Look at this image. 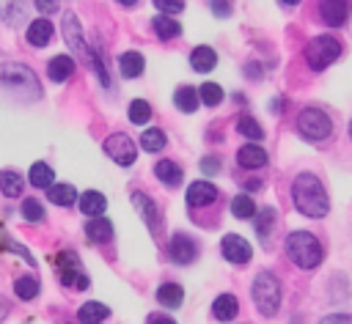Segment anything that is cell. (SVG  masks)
<instances>
[{"mask_svg":"<svg viewBox=\"0 0 352 324\" xmlns=\"http://www.w3.org/2000/svg\"><path fill=\"white\" fill-rule=\"evenodd\" d=\"M132 203H135L138 214L143 217V222L148 225V231L157 236L160 233V209H157V203L146 192H132Z\"/></svg>","mask_w":352,"mask_h":324,"instance_id":"cell-13","label":"cell"},{"mask_svg":"<svg viewBox=\"0 0 352 324\" xmlns=\"http://www.w3.org/2000/svg\"><path fill=\"white\" fill-rule=\"evenodd\" d=\"M198 93H201V102H204L206 107H217V104L223 102V88H220L217 82H204V85L198 88Z\"/></svg>","mask_w":352,"mask_h":324,"instance_id":"cell-37","label":"cell"},{"mask_svg":"<svg viewBox=\"0 0 352 324\" xmlns=\"http://www.w3.org/2000/svg\"><path fill=\"white\" fill-rule=\"evenodd\" d=\"M302 55H305V63H308L314 71H322V69H327L330 63L338 60V55H341V41L333 38V36H316V38L308 41V47H305Z\"/></svg>","mask_w":352,"mask_h":324,"instance_id":"cell-5","label":"cell"},{"mask_svg":"<svg viewBox=\"0 0 352 324\" xmlns=\"http://www.w3.org/2000/svg\"><path fill=\"white\" fill-rule=\"evenodd\" d=\"M280 3H283V5H297L300 0H280Z\"/></svg>","mask_w":352,"mask_h":324,"instance_id":"cell-47","label":"cell"},{"mask_svg":"<svg viewBox=\"0 0 352 324\" xmlns=\"http://www.w3.org/2000/svg\"><path fill=\"white\" fill-rule=\"evenodd\" d=\"M220 253H223V258H226L228 264H236V266L248 264L250 255H253L248 239H242L239 233H226L223 242H220Z\"/></svg>","mask_w":352,"mask_h":324,"instance_id":"cell-10","label":"cell"},{"mask_svg":"<svg viewBox=\"0 0 352 324\" xmlns=\"http://www.w3.org/2000/svg\"><path fill=\"white\" fill-rule=\"evenodd\" d=\"M236 165L245 167V170L264 167V165H267V151L258 148V146H253V143H248V146H242V148L236 151Z\"/></svg>","mask_w":352,"mask_h":324,"instance_id":"cell-17","label":"cell"},{"mask_svg":"<svg viewBox=\"0 0 352 324\" xmlns=\"http://www.w3.org/2000/svg\"><path fill=\"white\" fill-rule=\"evenodd\" d=\"M110 316V310L102 305V302H85L80 310H77V319L80 321H104Z\"/></svg>","mask_w":352,"mask_h":324,"instance_id":"cell-36","label":"cell"},{"mask_svg":"<svg viewBox=\"0 0 352 324\" xmlns=\"http://www.w3.org/2000/svg\"><path fill=\"white\" fill-rule=\"evenodd\" d=\"M38 288H41V283L33 277V275H22V277H16L14 280V294L19 297V299H33V297H38Z\"/></svg>","mask_w":352,"mask_h":324,"instance_id":"cell-31","label":"cell"},{"mask_svg":"<svg viewBox=\"0 0 352 324\" xmlns=\"http://www.w3.org/2000/svg\"><path fill=\"white\" fill-rule=\"evenodd\" d=\"M324 321H352V316H346V313H333V316H324Z\"/></svg>","mask_w":352,"mask_h":324,"instance_id":"cell-44","label":"cell"},{"mask_svg":"<svg viewBox=\"0 0 352 324\" xmlns=\"http://www.w3.org/2000/svg\"><path fill=\"white\" fill-rule=\"evenodd\" d=\"M349 140H352V121H349Z\"/></svg>","mask_w":352,"mask_h":324,"instance_id":"cell-48","label":"cell"},{"mask_svg":"<svg viewBox=\"0 0 352 324\" xmlns=\"http://www.w3.org/2000/svg\"><path fill=\"white\" fill-rule=\"evenodd\" d=\"M292 203L300 214H305L311 220H319L330 211V198L314 173H300L292 181Z\"/></svg>","mask_w":352,"mask_h":324,"instance_id":"cell-1","label":"cell"},{"mask_svg":"<svg viewBox=\"0 0 352 324\" xmlns=\"http://www.w3.org/2000/svg\"><path fill=\"white\" fill-rule=\"evenodd\" d=\"M236 135L248 137V140H261L264 137V129L258 121H253V115H239L236 121Z\"/></svg>","mask_w":352,"mask_h":324,"instance_id":"cell-35","label":"cell"},{"mask_svg":"<svg viewBox=\"0 0 352 324\" xmlns=\"http://www.w3.org/2000/svg\"><path fill=\"white\" fill-rule=\"evenodd\" d=\"M47 200H52L55 206H72L77 203V189L72 184H50L47 187Z\"/></svg>","mask_w":352,"mask_h":324,"instance_id":"cell-28","label":"cell"},{"mask_svg":"<svg viewBox=\"0 0 352 324\" xmlns=\"http://www.w3.org/2000/svg\"><path fill=\"white\" fill-rule=\"evenodd\" d=\"M236 310H239V302H236L234 294H220V297H214V302H212V316H214L217 321H231V319L236 316Z\"/></svg>","mask_w":352,"mask_h":324,"instance_id":"cell-23","label":"cell"},{"mask_svg":"<svg viewBox=\"0 0 352 324\" xmlns=\"http://www.w3.org/2000/svg\"><path fill=\"white\" fill-rule=\"evenodd\" d=\"M165 143H168V137H165L162 129H143V135H140V146H143V151H148V154L162 151Z\"/></svg>","mask_w":352,"mask_h":324,"instance_id":"cell-32","label":"cell"},{"mask_svg":"<svg viewBox=\"0 0 352 324\" xmlns=\"http://www.w3.org/2000/svg\"><path fill=\"white\" fill-rule=\"evenodd\" d=\"M143 69H146V60H143V55H140V52L126 49V52H121V55H118V71H121V77L135 80V77H140V74H143Z\"/></svg>","mask_w":352,"mask_h":324,"instance_id":"cell-16","label":"cell"},{"mask_svg":"<svg viewBox=\"0 0 352 324\" xmlns=\"http://www.w3.org/2000/svg\"><path fill=\"white\" fill-rule=\"evenodd\" d=\"M201 170H204L206 176H214V173L220 170V162H217L214 157H206V159H201Z\"/></svg>","mask_w":352,"mask_h":324,"instance_id":"cell-43","label":"cell"},{"mask_svg":"<svg viewBox=\"0 0 352 324\" xmlns=\"http://www.w3.org/2000/svg\"><path fill=\"white\" fill-rule=\"evenodd\" d=\"M349 5L352 0H319V16L324 19V25L341 27L349 16Z\"/></svg>","mask_w":352,"mask_h":324,"instance_id":"cell-12","label":"cell"},{"mask_svg":"<svg viewBox=\"0 0 352 324\" xmlns=\"http://www.w3.org/2000/svg\"><path fill=\"white\" fill-rule=\"evenodd\" d=\"M0 189L6 198H19L25 189V181L16 170H0Z\"/></svg>","mask_w":352,"mask_h":324,"instance_id":"cell-30","label":"cell"},{"mask_svg":"<svg viewBox=\"0 0 352 324\" xmlns=\"http://www.w3.org/2000/svg\"><path fill=\"white\" fill-rule=\"evenodd\" d=\"M22 217H25L28 222H41V220H44L41 203H38L36 198H25V200H22Z\"/></svg>","mask_w":352,"mask_h":324,"instance_id":"cell-39","label":"cell"},{"mask_svg":"<svg viewBox=\"0 0 352 324\" xmlns=\"http://www.w3.org/2000/svg\"><path fill=\"white\" fill-rule=\"evenodd\" d=\"M52 178H55V173H52V167L47 162H33L30 170H28V181L33 187H38V189H47L52 184Z\"/></svg>","mask_w":352,"mask_h":324,"instance_id":"cell-29","label":"cell"},{"mask_svg":"<svg viewBox=\"0 0 352 324\" xmlns=\"http://www.w3.org/2000/svg\"><path fill=\"white\" fill-rule=\"evenodd\" d=\"M55 272H58L60 286L74 288V291H85L88 288V277L80 269V258L72 250H63V253L55 255Z\"/></svg>","mask_w":352,"mask_h":324,"instance_id":"cell-6","label":"cell"},{"mask_svg":"<svg viewBox=\"0 0 352 324\" xmlns=\"http://www.w3.org/2000/svg\"><path fill=\"white\" fill-rule=\"evenodd\" d=\"M52 33H55V27H52V22L50 19H33L30 25H28V33H25V38H28V44H33V47H47L50 44V38H52Z\"/></svg>","mask_w":352,"mask_h":324,"instance_id":"cell-15","label":"cell"},{"mask_svg":"<svg viewBox=\"0 0 352 324\" xmlns=\"http://www.w3.org/2000/svg\"><path fill=\"white\" fill-rule=\"evenodd\" d=\"M256 233L261 236V239H267L270 236V228L275 225V209H261V211H256Z\"/></svg>","mask_w":352,"mask_h":324,"instance_id":"cell-38","label":"cell"},{"mask_svg":"<svg viewBox=\"0 0 352 324\" xmlns=\"http://www.w3.org/2000/svg\"><path fill=\"white\" fill-rule=\"evenodd\" d=\"M231 214L234 217H239V220H250V217H256V200L250 198V195H236L234 200H231Z\"/></svg>","mask_w":352,"mask_h":324,"instance_id":"cell-33","label":"cell"},{"mask_svg":"<svg viewBox=\"0 0 352 324\" xmlns=\"http://www.w3.org/2000/svg\"><path fill=\"white\" fill-rule=\"evenodd\" d=\"M33 5L41 11V14H55L60 8V0H33Z\"/></svg>","mask_w":352,"mask_h":324,"instance_id":"cell-42","label":"cell"},{"mask_svg":"<svg viewBox=\"0 0 352 324\" xmlns=\"http://www.w3.org/2000/svg\"><path fill=\"white\" fill-rule=\"evenodd\" d=\"M214 63H217V52L212 49V47H206V44H201V47H195L192 52H190V66H192V71H212L214 69Z\"/></svg>","mask_w":352,"mask_h":324,"instance_id":"cell-21","label":"cell"},{"mask_svg":"<svg viewBox=\"0 0 352 324\" xmlns=\"http://www.w3.org/2000/svg\"><path fill=\"white\" fill-rule=\"evenodd\" d=\"M77 206H80V211H82L85 217H99V214L104 211L107 200H104V195H102V192H96V189H88V192H82V195H80Z\"/></svg>","mask_w":352,"mask_h":324,"instance_id":"cell-25","label":"cell"},{"mask_svg":"<svg viewBox=\"0 0 352 324\" xmlns=\"http://www.w3.org/2000/svg\"><path fill=\"white\" fill-rule=\"evenodd\" d=\"M102 148H104V154H107L116 165H121V167H129V165L138 159V148H135V143L129 140V135H124V132L107 135L104 143H102Z\"/></svg>","mask_w":352,"mask_h":324,"instance_id":"cell-7","label":"cell"},{"mask_svg":"<svg viewBox=\"0 0 352 324\" xmlns=\"http://www.w3.org/2000/svg\"><path fill=\"white\" fill-rule=\"evenodd\" d=\"M168 258H170L173 264H179V266L192 264V261L198 258V244H195V239L187 236V233H173V236H170V244H168Z\"/></svg>","mask_w":352,"mask_h":324,"instance_id":"cell-9","label":"cell"},{"mask_svg":"<svg viewBox=\"0 0 352 324\" xmlns=\"http://www.w3.org/2000/svg\"><path fill=\"white\" fill-rule=\"evenodd\" d=\"M116 3H121V5H126V8H129V5H135L138 0H116Z\"/></svg>","mask_w":352,"mask_h":324,"instance_id":"cell-46","label":"cell"},{"mask_svg":"<svg viewBox=\"0 0 352 324\" xmlns=\"http://www.w3.org/2000/svg\"><path fill=\"white\" fill-rule=\"evenodd\" d=\"M0 82H6L11 88H25V91H33V93L41 91L36 74L22 63H3L0 66Z\"/></svg>","mask_w":352,"mask_h":324,"instance_id":"cell-8","label":"cell"},{"mask_svg":"<svg viewBox=\"0 0 352 324\" xmlns=\"http://www.w3.org/2000/svg\"><path fill=\"white\" fill-rule=\"evenodd\" d=\"M151 27H154L157 38H162V41H170V38H176V36L182 33V25H179L176 19H170V14L154 16V19H151Z\"/></svg>","mask_w":352,"mask_h":324,"instance_id":"cell-26","label":"cell"},{"mask_svg":"<svg viewBox=\"0 0 352 324\" xmlns=\"http://www.w3.org/2000/svg\"><path fill=\"white\" fill-rule=\"evenodd\" d=\"M74 74V60L69 55H55L50 63H47V77L52 82H66L69 77Z\"/></svg>","mask_w":352,"mask_h":324,"instance_id":"cell-19","label":"cell"},{"mask_svg":"<svg viewBox=\"0 0 352 324\" xmlns=\"http://www.w3.org/2000/svg\"><path fill=\"white\" fill-rule=\"evenodd\" d=\"M173 104H176L182 113H195L198 104H201V93H198L195 88H190V85H182V88H176V93H173Z\"/></svg>","mask_w":352,"mask_h":324,"instance_id":"cell-27","label":"cell"},{"mask_svg":"<svg viewBox=\"0 0 352 324\" xmlns=\"http://www.w3.org/2000/svg\"><path fill=\"white\" fill-rule=\"evenodd\" d=\"M297 132L308 143H324L333 135V118L319 107H302L297 113Z\"/></svg>","mask_w":352,"mask_h":324,"instance_id":"cell-3","label":"cell"},{"mask_svg":"<svg viewBox=\"0 0 352 324\" xmlns=\"http://www.w3.org/2000/svg\"><path fill=\"white\" fill-rule=\"evenodd\" d=\"M154 5L162 14H179V11H184V0H154Z\"/></svg>","mask_w":352,"mask_h":324,"instance_id":"cell-40","label":"cell"},{"mask_svg":"<svg viewBox=\"0 0 352 324\" xmlns=\"http://www.w3.org/2000/svg\"><path fill=\"white\" fill-rule=\"evenodd\" d=\"M250 294H253V302H256L261 316H275L278 313V308H280V283L272 272H267V269L258 272L253 277Z\"/></svg>","mask_w":352,"mask_h":324,"instance_id":"cell-4","label":"cell"},{"mask_svg":"<svg viewBox=\"0 0 352 324\" xmlns=\"http://www.w3.org/2000/svg\"><path fill=\"white\" fill-rule=\"evenodd\" d=\"M214 198H217V189H214L209 181H192V184L187 187V203H190L192 209L209 206V203H214Z\"/></svg>","mask_w":352,"mask_h":324,"instance_id":"cell-14","label":"cell"},{"mask_svg":"<svg viewBox=\"0 0 352 324\" xmlns=\"http://www.w3.org/2000/svg\"><path fill=\"white\" fill-rule=\"evenodd\" d=\"M157 302H160L162 308H168V310H176V308L184 302V288H182L179 283H162V286L157 288Z\"/></svg>","mask_w":352,"mask_h":324,"instance_id":"cell-22","label":"cell"},{"mask_svg":"<svg viewBox=\"0 0 352 324\" xmlns=\"http://www.w3.org/2000/svg\"><path fill=\"white\" fill-rule=\"evenodd\" d=\"M286 255L300 269H314L322 261V244L308 231H292L286 236Z\"/></svg>","mask_w":352,"mask_h":324,"instance_id":"cell-2","label":"cell"},{"mask_svg":"<svg viewBox=\"0 0 352 324\" xmlns=\"http://www.w3.org/2000/svg\"><path fill=\"white\" fill-rule=\"evenodd\" d=\"M148 321H173V319H170V316H157V313H151Z\"/></svg>","mask_w":352,"mask_h":324,"instance_id":"cell-45","label":"cell"},{"mask_svg":"<svg viewBox=\"0 0 352 324\" xmlns=\"http://www.w3.org/2000/svg\"><path fill=\"white\" fill-rule=\"evenodd\" d=\"M85 236H88L91 242H96V244L110 242V239H113V225H110V220H104L102 214H99V217H91V220L85 222Z\"/></svg>","mask_w":352,"mask_h":324,"instance_id":"cell-20","label":"cell"},{"mask_svg":"<svg viewBox=\"0 0 352 324\" xmlns=\"http://www.w3.org/2000/svg\"><path fill=\"white\" fill-rule=\"evenodd\" d=\"M63 38H66V44H69L80 58H88V44H85V38H82L80 19H77V14H72V11L63 14Z\"/></svg>","mask_w":352,"mask_h":324,"instance_id":"cell-11","label":"cell"},{"mask_svg":"<svg viewBox=\"0 0 352 324\" xmlns=\"http://www.w3.org/2000/svg\"><path fill=\"white\" fill-rule=\"evenodd\" d=\"M28 14V0H0V19L11 27H16L19 22H25Z\"/></svg>","mask_w":352,"mask_h":324,"instance_id":"cell-18","label":"cell"},{"mask_svg":"<svg viewBox=\"0 0 352 324\" xmlns=\"http://www.w3.org/2000/svg\"><path fill=\"white\" fill-rule=\"evenodd\" d=\"M209 8H212V14H214V16H220V19L231 16V3H228V0H212V3H209Z\"/></svg>","mask_w":352,"mask_h":324,"instance_id":"cell-41","label":"cell"},{"mask_svg":"<svg viewBox=\"0 0 352 324\" xmlns=\"http://www.w3.org/2000/svg\"><path fill=\"white\" fill-rule=\"evenodd\" d=\"M129 124H135V126H143V124H148V118H151V104L146 102V99H135V102H129Z\"/></svg>","mask_w":352,"mask_h":324,"instance_id":"cell-34","label":"cell"},{"mask_svg":"<svg viewBox=\"0 0 352 324\" xmlns=\"http://www.w3.org/2000/svg\"><path fill=\"white\" fill-rule=\"evenodd\" d=\"M154 176H157L162 184H168V187H179L182 178H184L182 167H179L176 162H170V159H160V162L154 165Z\"/></svg>","mask_w":352,"mask_h":324,"instance_id":"cell-24","label":"cell"}]
</instances>
